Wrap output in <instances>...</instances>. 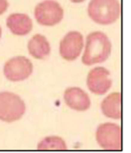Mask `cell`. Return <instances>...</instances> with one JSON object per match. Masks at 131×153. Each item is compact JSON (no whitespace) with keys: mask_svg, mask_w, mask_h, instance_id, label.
I'll return each instance as SVG.
<instances>
[{"mask_svg":"<svg viewBox=\"0 0 131 153\" xmlns=\"http://www.w3.org/2000/svg\"><path fill=\"white\" fill-rule=\"evenodd\" d=\"M96 140L101 148L120 151L122 149L121 128L113 123L101 124L96 131Z\"/></svg>","mask_w":131,"mask_h":153,"instance_id":"4","label":"cell"},{"mask_svg":"<svg viewBox=\"0 0 131 153\" xmlns=\"http://www.w3.org/2000/svg\"><path fill=\"white\" fill-rule=\"evenodd\" d=\"M70 1H72L73 3H82V2H84L85 0H70Z\"/></svg>","mask_w":131,"mask_h":153,"instance_id":"15","label":"cell"},{"mask_svg":"<svg viewBox=\"0 0 131 153\" xmlns=\"http://www.w3.org/2000/svg\"><path fill=\"white\" fill-rule=\"evenodd\" d=\"M8 8L7 0H0V15L3 14Z\"/></svg>","mask_w":131,"mask_h":153,"instance_id":"14","label":"cell"},{"mask_svg":"<svg viewBox=\"0 0 131 153\" xmlns=\"http://www.w3.org/2000/svg\"><path fill=\"white\" fill-rule=\"evenodd\" d=\"M84 46V37L79 31H70L60 43V54L66 61L77 59Z\"/></svg>","mask_w":131,"mask_h":153,"instance_id":"7","label":"cell"},{"mask_svg":"<svg viewBox=\"0 0 131 153\" xmlns=\"http://www.w3.org/2000/svg\"><path fill=\"white\" fill-rule=\"evenodd\" d=\"M39 150H67V144L59 136H48L42 139L37 145Z\"/></svg>","mask_w":131,"mask_h":153,"instance_id":"13","label":"cell"},{"mask_svg":"<svg viewBox=\"0 0 131 153\" xmlns=\"http://www.w3.org/2000/svg\"><path fill=\"white\" fill-rule=\"evenodd\" d=\"M6 24L10 31L18 36L28 34L32 29V21L31 17L24 13L10 14L7 18Z\"/></svg>","mask_w":131,"mask_h":153,"instance_id":"10","label":"cell"},{"mask_svg":"<svg viewBox=\"0 0 131 153\" xmlns=\"http://www.w3.org/2000/svg\"><path fill=\"white\" fill-rule=\"evenodd\" d=\"M29 53L34 59H43L51 53V45L45 36L42 34H35L27 45Z\"/></svg>","mask_w":131,"mask_h":153,"instance_id":"12","label":"cell"},{"mask_svg":"<svg viewBox=\"0 0 131 153\" xmlns=\"http://www.w3.org/2000/svg\"><path fill=\"white\" fill-rule=\"evenodd\" d=\"M25 113V104L18 95L10 92L0 93V120L12 123Z\"/></svg>","mask_w":131,"mask_h":153,"instance_id":"3","label":"cell"},{"mask_svg":"<svg viewBox=\"0 0 131 153\" xmlns=\"http://www.w3.org/2000/svg\"><path fill=\"white\" fill-rule=\"evenodd\" d=\"M102 113L108 118L119 120L121 118V95L118 92L112 93L101 103Z\"/></svg>","mask_w":131,"mask_h":153,"instance_id":"11","label":"cell"},{"mask_svg":"<svg viewBox=\"0 0 131 153\" xmlns=\"http://www.w3.org/2000/svg\"><path fill=\"white\" fill-rule=\"evenodd\" d=\"M120 3L118 0H91L88 6L89 17L98 24L108 25L120 17Z\"/></svg>","mask_w":131,"mask_h":153,"instance_id":"2","label":"cell"},{"mask_svg":"<svg viewBox=\"0 0 131 153\" xmlns=\"http://www.w3.org/2000/svg\"><path fill=\"white\" fill-rule=\"evenodd\" d=\"M111 42L104 32L94 31L87 36L82 62L86 65L105 62L111 53Z\"/></svg>","mask_w":131,"mask_h":153,"instance_id":"1","label":"cell"},{"mask_svg":"<svg viewBox=\"0 0 131 153\" xmlns=\"http://www.w3.org/2000/svg\"><path fill=\"white\" fill-rule=\"evenodd\" d=\"M87 86L95 95L101 96L106 94L112 86L110 72L101 67L92 69L87 76Z\"/></svg>","mask_w":131,"mask_h":153,"instance_id":"8","label":"cell"},{"mask_svg":"<svg viewBox=\"0 0 131 153\" xmlns=\"http://www.w3.org/2000/svg\"><path fill=\"white\" fill-rule=\"evenodd\" d=\"M33 70L32 62L25 56H15L7 61L4 65L3 73L7 80L21 82L31 76Z\"/></svg>","mask_w":131,"mask_h":153,"instance_id":"6","label":"cell"},{"mask_svg":"<svg viewBox=\"0 0 131 153\" xmlns=\"http://www.w3.org/2000/svg\"><path fill=\"white\" fill-rule=\"evenodd\" d=\"M64 100L68 107L75 111H87L91 106V101L88 94L77 87H72L66 90Z\"/></svg>","mask_w":131,"mask_h":153,"instance_id":"9","label":"cell"},{"mask_svg":"<svg viewBox=\"0 0 131 153\" xmlns=\"http://www.w3.org/2000/svg\"><path fill=\"white\" fill-rule=\"evenodd\" d=\"M1 33H2V30H1V27H0V37H1Z\"/></svg>","mask_w":131,"mask_h":153,"instance_id":"16","label":"cell"},{"mask_svg":"<svg viewBox=\"0 0 131 153\" xmlns=\"http://www.w3.org/2000/svg\"><path fill=\"white\" fill-rule=\"evenodd\" d=\"M36 21L45 26H54L60 23L64 17L61 4L54 0H45L36 5L34 9Z\"/></svg>","mask_w":131,"mask_h":153,"instance_id":"5","label":"cell"}]
</instances>
